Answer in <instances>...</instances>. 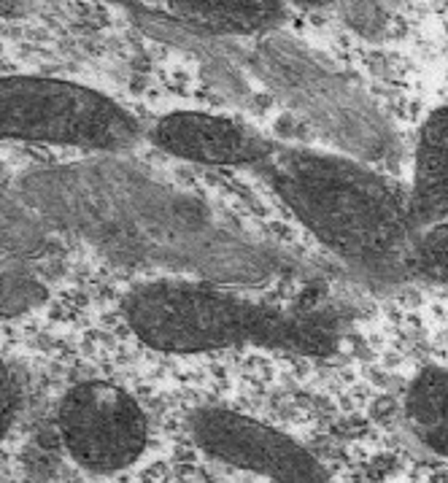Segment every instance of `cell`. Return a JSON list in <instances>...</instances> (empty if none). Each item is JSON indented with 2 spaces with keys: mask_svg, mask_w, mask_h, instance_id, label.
<instances>
[{
  "mask_svg": "<svg viewBox=\"0 0 448 483\" xmlns=\"http://www.w3.org/2000/svg\"><path fill=\"white\" fill-rule=\"evenodd\" d=\"M143 133L122 103L95 87L30 73L0 76V143L122 151Z\"/></svg>",
  "mask_w": 448,
  "mask_h": 483,
  "instance_id": "3",
  "label": "cell"
},
{
  "mask_svg": "<svg viewBox=\"0 0 448 483\" xmlns=\"http://www.w3.org/2000/svg\"><path fill=\"white\" fill-rule=\"evenodd\" d=\"M408 278L448 283V222L424 227L413 235L408 254Z\"/></svg>",
  "mask_w": 448,
  "mask_h": 483,
  "instance_id": "10",
  "label": "cell"
},
{
  "mask_svg": "<svg viewBox=\"0 0 448 483\" xmlns=\"http://www.w3.org/2000/svg\"><path fill=\"white\" fill-rule=\"evenodd\" d=\"M254 173L327 251L362 276L408 278V189L362 162L278 143Z\"/></svg>",
  "mask_w": 448,
  "mask_h": 483,
  "instance_id": "1",
  "label": "cell"
},
{
  "mask_svg": "<svg viewBox=\"0 0 448 483\" xmlns=\"http://www.w3.org/2000/svg\"><path fill=\"white\" fill-rule=\"evenodd\" d=\"M195 445L230 467L275 483H327V470L302 443L271 424L224 405H203L187 421Z\"/></svg>",
  "mask_w": 448,
  "mask_h": 483,
  "instance_id": "5",
  "label": "cell"
},
{
  "mask_svg": "<svg viewBox=\"0 0 448 483\" xmlns=\"http://www.w3.org/2000/svg\"><path fill=\"white\" fill-rule=\"evenodd\" d=\"M16 405H19V397H16L14 376H11L9 362H6L3 354H0V440H3V438L9 435V430L14 427Z\"/></svg>",
  "mask_w": 448,
  "mask_h": 483,
  "instance_id": "11",
  "label": "cell"
},
{
  "mask_svg": "<svg viewBox=\"0 0 448 483\" xmlns=\"http://www.w3.org/2000/svg\"><path fill=\"white\" fill-rule=\"evenodd\" d=\"M408 216L413 232L448 222V106L432 108L419 127Z\"/></svg>",
  "mask_w": 448,
  "mask_h": 483,
  "instance_id": "7",
  "label": "cell"
},
{
  "mask_svg": "<svg viewBox=\"0 0 448 483\" xmlns=\"http://www.w3.org/2000/svg\"><path fill=\"white\" fill-rule=\"evenodd\" d=\"M119 316L141 346L181 357L244 346L329 357L340 343V322L332 310L289 308L181 278L133 286L119 303Z\"/></svg>",
  "mask_w": 448,
  "mask_h": 483,
  "instance_id": "2",
  "label": "cell"
},
{
  "mask_svg": "<svg viewBox=\"0 0 448 483\" xmlns=\"http://www.w3.org/2000/svg\"><path fill=\"white\" fill-rule=\"evenodd\" d=\"M173 16L184 25H192L203 33L219 36H254L262 30H271L284 19V6L271 0H208V3H170Z\"/></svg>",
  "mask_w": 448,
  "mask_h": 483,
  "instance_id": "9",
  "label": "cell"
},
{
  "mask_svg": "<svg viewBox=\"0 0 448 483\" xmlns=\"http://www.w3.org/2000/svg\"><path fill=\"white\" fill-rule=\"evenodd\" d=\"M57 440L79 467L97 475L138 465L149 448V416L122 384L89 378L73 384L57 405Z\"/></svg>",
  "mask_w": 448,
  "mask_h": 483,
  "instance_id": "4",
  "label": "cell"
},
{
  "mask_svg": "<svg viewBox=\"0 0 448 483\" xmlns=\"http://www.w3.org/2000/svg\"><path fill=\"white\" fill-rule=\"evenodd\" d=\"M154 148L168 157L205 168H248L257 170L278 141L259 133L254 124L211 111H168L143 133Z\"/></svg>",
  "mask_w": 448,
  "mask_h": 483,
  "instance_id": "6",
  "label": "cell"
},
{
  "mask_svg": "<svg viewBox=\"0 0 448 483\" xmlns=\"http://www.w3.org/2000/svg\"><path fill=\"white\" fill-rule=\"evenodd\" d=\"M403 421L427 454L448 459V367L427 364L410 378L403 394Z\"/></svg>",
  "mask_w": 448,
  "mask_h": 483,
  "instance_id": "8",
  "label": "cell"
}]
</instances>
